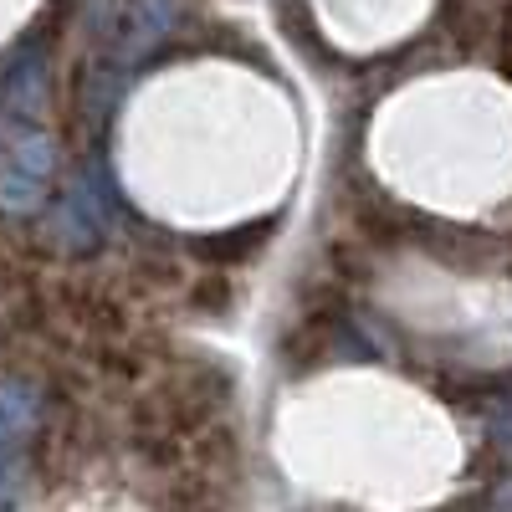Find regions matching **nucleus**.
I'll use <instances>...</instances> for the list:
<instances>
[{
    "instance_id": "nucleus-1",
    "label": "nucleus",
    "mask_w": 512,
    "mask_h": 512,
    "mask_svg": "<svg viewBox=\"0 0 512 512\" xmlns=\"http://www.w3.org/2000/svg\"><path fill=\"white\" fill-rule=\"evenodd\" d=\"M492 436H497V446H502V451H512V400L497 410V420H492Z\"/></svg>"
},
{
    "instance_id": "nucleus-2",
    "label": "nucleus",
    "mask_w": 512,
    "mask_h": 512,
    "mask_svg": "<svg viewBox=\"0 0 512 512\" xmlns=\"http://www.w3.org/2000/svg\"><path fill=\"white\" fill-rule=\"evenodd\" d=\"M492 502H497V507H512V482H507V487H502V492H497Z\"/></svg>"
}]
</instances>
